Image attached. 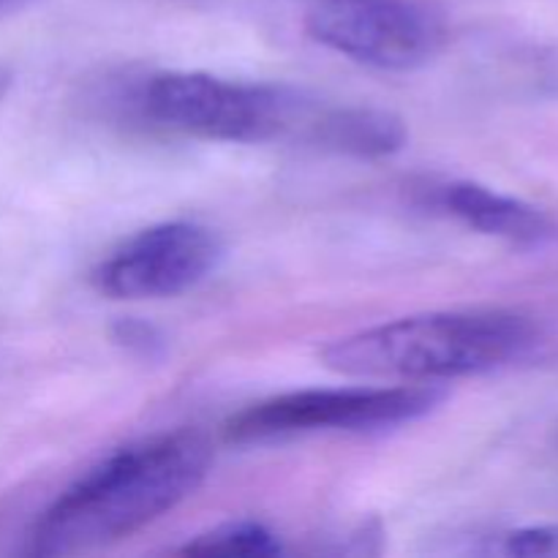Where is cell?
Here are the masks:
<instances>
[{
	"label": "cell",
	"mask_w": 558,
	"mask_h": 558,
	"mask_svg": "<svg viewBox=\"0 0 558 558\" xmlns=\"http://www.w3.org/2000/svg\"><path fill=\"white\" fill-rule=\"evenodd\" d=\"M445 401L436 385L332 387L276 396L227 423L229 441H270L316 430H376L414 423Z\"/></svg>",
	"instance_id": "4"
},
{
	"label": "cell",
	"mask_w": 558,
	"mask_h": 558,
	"mask_svg": "<svg viewBox=\"0 0 558 558\" xmlns=\"http://www.w3.org/2000/svg\"><path fill=\"white\" fill-rule=\"evenodd\" d=\"M439 205L474 232L507 240L521 248H537L556 234V223L548 213L488 185L450 183L441 189Z\"/></svg>",
	"instance_id": "7"
},
{
	"label": "cell",
	"mask_w": 558,
	"mask_h": 558,
	"mask_svg": "<svg viewBox=\"0 0 558 558\" xmlns=\"http://www.w3.org/2000/svg\"><path fill=\"white\" fill-rule=\"evenodd\" d=\"M305 27L322 47L381 71H412L441 52L439 16L412 0H314Z\"/></svg>",
	"instance_id": "5"
},
{
	"label": "cell",
	"mask_w": 558,
	"mask_h": 558,
	"mask_svg": "<svg viewBox=\"0 0 558 558\" xmlns=\"http://www.w3.org/2000/svg\"><path fill=\"white\" fill-rule=\"evenodd\" d=\"M311 140L341 156L385 158L407 145V125L385 109L343 107L314 120Z\"/></svg>",
	"instance_id": "8"
},
{
	"label": "cell",
	"mask_w": 558,
	"mask_h": 558,
	"mask_svg": "<svg viewBox=\"0 0 558 558\" xmlns=\"http://www.w3.org/2000/svg\"><path fill=\"white\" fill-rule=\"evenodd\" d=\"M534 343L537 327L521 314L439 311L338 338L322 352V363L352 379L425 385L505 368Z\"/></svg>",
	"instance_id": "2"
},
{
	"label": "cell",
	"mask_w": 558,
	"mask_h": 558,
	"mask_svg": "<svg viewBox=\"0 0 558 558\" xmlns=\"http://www.w3.org/2000/svg\"><path fill=\"white\" fill-rule=\"evenodd\" d=\"M145 112L158 125L218 142H270L298 125L300 101L287 87L234 82L202 71H169L145 87Z\"/></svg>",
	"instance_id": "3"
},
{
	"label": "cell",
	"mask_w": 558,
	"mask_h": 558,
	"mask_svg": "<svg viewBox=\"0 0 558 558\" xmlns=\"http://www.w3.org/2000/svg\"><path fill=\"white\" fill-rule=\"evenodd\" d=\"M210 458V445L191 430L114 452L52 501L27 550L41 558L90 554L142 532L194 496Z\"/></svg>",
	"instance_id": "1"
},
{
	"label": "cell",
	"mask_w": 558,
	"mask_h": 558,
	"mask_svg": "<svg viewBox=\"0 0 558 558\" xmlns=\"http://www.w3.org/2000/svg\"><path fill=\"white\" fill-rule=\"evenodd\" d=\"M499 554L518 558H558V523L526 526L505 534Z\"/></svg>",
	"instance_id": "10"
},
{
	"label": "cell",
	"mask_w": 558,
	"mask_h": 558,
	"mask_svg": "<svg viewBox=\"0 0 558 558\" xmlns=\"http://www.w3.org/2000/svg\"><path fill=\"white\" fill-rule=\"evenodd\" d=\"M11 3H20V0H0V5H11Z\"/></svg>",
	"instance_id": "12"
},
{
	"label": "cell",
	"mask_w": 558,
	"mask_h": 558,
	"mask_svg": "<svg viewBox=\"0 0 558 558\" xmlns=\"http://www.w3.org/2000/svg\"><path fill=\"white\" fill-rule=\"evenodd\" d=\"M281 543L276 534L262 523L240 521L223 523V526L210 529L199 534L183 548V554H202V556H278Z\"/></svg>",
	"instance_id": "9"
},
{
	"label": "cell",
	"mask_w": 558,
	"mask_h": 558,
	"mask_svg": "<svg viewBox=\"0 0 558 558\" xmlns=\"http://www.w3.org/2000/svg\"><path fill=\"white\" fill-rule=\"evenodd\" d=\"M11 80H14V71H11L9 63H3V60H0V98H3L5 93H9Z\"/></svg>",
	"instance_id": "11"
},
{
	"label": "cell",
	"mask_w": 558,
	"mask_h": 558,
	"mask_svg": "<svg viewBox=\"0 0 558 558\" xmlns=\"http://www.w3.org/2000/svg\"><path fill=\"white\" fill-rule=\"evenodd\" d=\"M221 256L213 229L194 221L156 223L114 248L96 267L93 283L112 300L174 298L205 281Z\"/></svg>",
	"instance_id": "6"
}]
</instances>
